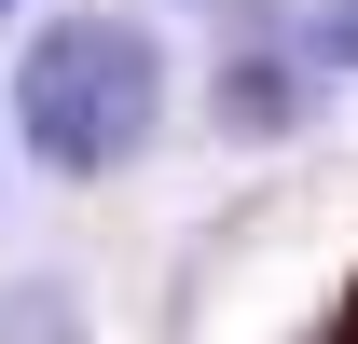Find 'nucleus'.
Masks as SVG:
<instances>
[{
  "mask_svg": "<svg viewBox=\"0 0 358 344\" xmlns=\"http://www.w3.org/2000/svg\"><path fill=\"white\" fill-rule=\"evenodd\" d=\"M152 110H166V55H152L138 14H55L14 69V124L55 179H110L152 138Z\"/></svg>",
  "mask_w": 358,
  "mask_h": 344,
  "instance_id": "f257e3e1",
  "label": "nucleus"
},
{
  "mask_svg": "<svg viewBox=\"0 0 358 344\" xmlns=\"http://www.w3.org/2000/svg\"><path fill=\"white\" fill-rule=\"evenodd\" d=\"M275 69H289V55H234V96H221L234 124H275V110H289V83H275Z\"/></svg>",
  "mask_w": 358,
  "mask_h": 344,
  "instance_id": "f03ea898",
  "label": "nucleus"
},
{
  "mask_svg": "<svg viewBox=\"0 0 358 344\" xmlns=\"http://www.w3.org/2000/svg\"><path fill=\"white\" fill-rule=\"evenodd\" d=\"M317 55H331V69H358V0H317Z\"/></svg>",
  "mask_w": 358,
  "mask_h": 344,
  "instance_id": "7ed1b4c3",
  "label": "nucleus"
},
{
  "mask_svg": "<svg viewBox=\"0 0 358 344\" xmlns=\"http://www.w3.org/2000/svg\"><path fill=\"white\" fill-rule=\"evenodd\" d=\"M207 14H248V0H207Z\"/></svg>",
  "mask_w": 358,
  "mask_h": 344,
  "instance_id": "20e7f679",
  "label": "nucleus"
},
{
  "mask_svg": "<svg viewBox=\"0 0 358 344\" xmlns=\"http://www.w3.org/2000/svg\"><path fill=\"white\" fill-rule=\"evenodd\" d=\"M0 28H14V0H0Z\"/></svg>",
  "mask_w": 358,
  "mask_h": 344,
  "instance_id": "39448f33",
  "label": "nucleus"
}]
</instances>
